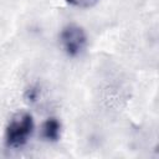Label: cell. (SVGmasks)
Segmentation results:
<instances>
[{
	"label": "cell",
	"instance_id": "3",
	"mask_svg": "<svg viewBox=\"0 0 159 159\" xmlns=\"http://www.w3.org/2000/svg\"><path fill=\"white\" fill-rule=\"evenodd\" d=\"M61 132H62L61 122L57 118L51 117V118H47L46 120L42 122L41 129H40V135L45 142L55 143V142L60 140Z\"/></svg>",
	"mask_w": 159,
	"mask_h": 159
},
{
	"label": "cell",
	"instance_id": "5",
	"mask_svg": "<svg viewBox=\"0 0 159 159\" xmlns=\"http://www.w3.org/2000/svg\"><path fill=\"white\" fill-rule=\"evenodd\" d=\"M40 87L37 84H31L30 87H27L25 89V93H24V97L25 99L29 102V103H34L35 101H37L39 96H40Z\"/></svg>",
	"mask_w": 159,
	"mask_h": 159
},
{
	"label": "cell",
	"instance_id": "2",
	"mask_svg": "<svg viewBox=\"0 0 159 159\" xmlns=\"http://www.w3.org/2000/svg\"><path fill=\"white\" fill-rule=\"evenodd\" d=\"M60 43L67 56L77 57L87 46V34L82 26L68 24L60 32Z\"/></svg>",
	"mask_w": 159,
	"mask_h": 159
},
{
	"label": "cell",
	"instance_id": "1",
	"mask_svg": "<svg viewBox=\"0 0 159 159\" xmlns=\"http://www.w3.org/2000/svg\"><path fill=\"white\" fill-rule=\"evenodd\" d=\"M35 124L32 116L27 112L15 114L5 127L4 142L7 148L19 149L22 148L30 139L34 132Z\"/></svg>",
	"mask_w": 159,
	"mask_h": 159
},
{
	"label": "cell",
	"instance_id": "4",
	"mask_svg": "<svg viewBox=\"0 0 159 159\" xmlns=\"http://www.w3.org/2000/svg\"><path fill=\"white\" fill-rule=\"evenodd\" d=\"M65 1L70 6L78 9H91L99 2V0H65Z\"/></svg>",
	"mask_w": 159,
	"mask_h": 159
}]
</instances>
